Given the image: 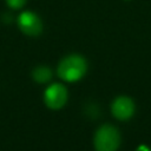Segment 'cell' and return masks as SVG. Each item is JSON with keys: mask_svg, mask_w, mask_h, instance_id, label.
I'll list each match as a JSON object with an SVG mask.
<instances>
[{"mask_svg": "<svg viewBox=\"0 0 151 151\" xmlns=\"http://www.w3.org/2000/svg\"><path fill=\"white\" fill-rule=\"evenodd\" d=\"M87 72L86 59L77 53L64 57L57 67V73L60 79L67 83L79 81Z\"/></svg>", "mask_w": 151, "mask_h": 151, "instance_id": "1", "label": "cell"}, {"mask_svg": "<svg viewBox=\"0 0 151 151\" xmlns=\"http://www.w3.org/2000/svg\"><path fill=\"white\" fill-rule=\"evenodd\" d=\"M120 132L112 124H103L99 126L93 137L96 151H117L120 146Z\"/></svg>", "mask_w": 151, "mask_h": 151, "instance_id": "2", "label": "cell"}, {"mask_svg": "<svg viewBox=\"0 0 151 151\" xmlns=\"http://www.w3.org/2000/svg\"><path fill=\"white\" fill-rule=\"evenodd\" d=\"M67 99V88L60 83H54L50 85L44 92V103L51 110H60L66 105Z\"/></svg>", "mask_w": 151, "mask_h": 151, "instance_id": "3", "label": "cell"}, {"mask_svg": "<svg viewBox=\"0 0 151 151\" xmlns=\"http://www.w3.org/2000/svg\"><path fill=\"white\" fill-rule=\"evenodd\" d=\"M18 26L20 31L28 37H38L42 32V21L34 12H22L18 18Z\"/></svg>", "mask_w": 151, "mask_h": 151, "instance_id": "4", "label": "cell"}, {"mask_svg": "<svg viewBox=\"0 0 151 151\" xmlns=\"http://www.w3.org/2000/svg\"><path fill=\"white\" fill-rule=\"evenodd\" d=\"M134 101L127 96H119L111 103V113L116 119L120 122L131 119L134 114Z\"/></svg>", "mask_w": 151, "mask_h": 151, "instance_id": "5", "label": "cell"}, {"mask_svg": "<svg viewBox=\"0 0 151 151\" xmlns=\"http://www.w3.org/2000/svg\"><path fill=\"white\" fill-rule=\"evenodd\" d=\"M32 78L38 84H46L52 79V71L46 65H39L32 71Z\"/></svg>", "mask_w": 151, "mask_h": 151, "instance_id": "6", "label": "cell"}, {"mask_svg": "<svg viewBox=\"0 0 151 151\" xmlns=\"http://www.w3.org/2000/svg\"><path fill=\"white\" fill-rule=\"evenodd\" d=\"M6 2L11 8L19 9L26 4V0H6Z\"/></svg>", "mask_w": 151, "mask_h": 151, "instance_id": "7", "label": "cell"}, {"mask_svg": "<svg viewBox=\"0 0 151 151\" xmlns=\"http://www.w3.org/2000/svg\"><path fill=\"white\" fill-rule=\"evenodd\" d=\"M126 1H129V0H126Z\"/></svg>", "mask_w": 151, "mask_h": 151, "instance_id": "8", "label": "cell"}]
</instances>
